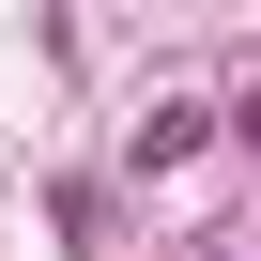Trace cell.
<instances>
[{
    "mask_svg": "<svg viewBox=\"0 0 261 261\" xmlns=\"http://www.w3.org/2000/svg\"><path fill=\"white\" fill-rule=\"evenodd\" d=\"M185 139H200V108H185V92H154V123H139V139H123V154H139V169H169Z\"/></svg>",
    "mask_w": 261,
    "mask_h": 261,
    "instance_id": "obj_1",
    "label": "cell"
},
{
    "mask_svg": "<svg viewBox=\"0 0 261 261\" xmlns=\"http://www.w3.org/2000/svg\"><path fill=\"white\" fill-rule=\"evenodd\" d=\"M230 123H246V139H261V77H246V108H230Z\"/></svg>",
    "mask_w": 261,
    "mask_h": 261,
    "instance_id": "obj_2",
    "label": "cell"
}]
</instances>
